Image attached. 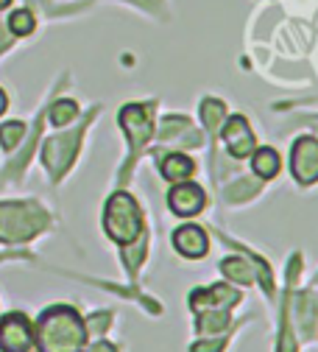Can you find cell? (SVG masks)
I'll list each match as a JSON object with an SVG mask.
<instances>
[{"label": "cell", "instance_id": "cell-22", "mask_svg": "<svg viewBox=\"0 0 318 352\" xmlns=\"http://www.w3.org/2000/svg\"><path fill=\"white\" fill-rule=\"evenodd\" d=\"M9 31H12L14 36H25V34H31V31H34V14H31L28 9L14 12V14L9 17Z\"/></svg>", "mask_w": 318, "mask_h": 352}, {"label": "cell", "instance_id": "cell-28", "mask_svg": "<svg viewBox=\"0 0 318 352\" xmlns=\"http://www.w3.org/2000/svg\"><path fill=\"white\" fill-rule=\"evenodd\" d=\"M6 45H9V36H6V34H3V31H0V51H3V48H6Z\"/></svg>", "mask_w": 318, "mask_h": 352}, {"label": "cell", "instance_id": "cell-29", "mask_svg": "<svg viewBox=\"0 0 318 352\" xmlns=\"http://www.w3.org/2000/svg\"><path fill=\"white\" fill-rule=\"evenodd\" d=\"M3 109H6V93L0 90V115H3Z\"/></svg>", "mask_w": 318, "mask_h": 352}, {"label": "cell", "instance_id": "cell-19", "mask_svg": "<svg viewBox=\"0 0 318 352\" xmlns=\"http://www.w3.org/2000/svg\"><path fill=\"white\" fill-rule=\"evenodd\" d=\"M260 190V182H254V179H238L235 185H229L226 188V201H246V199H251L254 193Z\"/></svg>", "mask_w": 318, "mask_h": 352}, {"label": "cell", "instance_id": "cell-25", "mask_svg": "<svg viewBox=\"0 0 318 352\" xmlns=\"http://www.w3.org/2000/svg\"><path fill=\"white\" fill-rule=\"evenodd\" d=\"M223 344H226V338H218L215 344H212V341H207V344L201 341V344H193V346H190V352H220V349H223Z\"/></svg>", "mask_w": 318, "mask_h": 352}, {"label": "cell", "instance_id": "cell-24", "mask_svg": "<svg viewBox=\"0 0 318 352\" xmlns=\"http://www.w3.org/2000/svg\"><path fill=\"white\" fill-rule=\"evenodd\" d=\"M109 322H112V314H95L89 322H84V327H87V336L93 333V336H101L106 327H109Z\"/></svg>", "mask_w": 318, "mask_h": 352}, {"label": "cell", "instance_id": "cell-2", "mask_svg": "<svg viewBox=\"0 0 318 352\" xmlns=\"http://www.w3.org/2000/svg\"><path fill=\"white\" fill-rule=\"evenodd\" d=\"M104 230L120 246L134 243L143 235V210H140V204L134 201L128 193H115L106 201V210H104Z\"/></svg>", "mask_w": 318, "mask_h": 352}, {"label": "cell", "instance_id": "cell-30", "mask_svg": "<svg viewBox=\"0 0 318 352\" xmlns=\"http://www.w3.org/2000/svg\"><path fill=\"white\" fill-rule=\"evenodd\" d=\"M9 3H12V0H0V9H6Z\"/></svg>", "mask_w": 318, "mask_h": 352}, {"label": "cell", "instance_id": "cell-23", "mask_svg": "<svg viewBox=\"0 0 318 352\" xmlns=\"http://www.w3.org/2000/svg\"><path fill=\"white\" fill-rule=\"evenodd\" d=\"M288 302H291V296L285 299V316H282V338H280V352H296V341H293V333H291V319H288Z\"/></svg>", "mask_w": 318, "mask_h": 352}, {"label": "cell", "instance_id": "cell-10", "mask_svg": "<svg viewBox=\"0 0 318 352\" xmlns=\"http://www.w3.org/2000/svg\"><path fill=\"white\" fill-rule=\"evenodd\" d=\"M223 140H226V146H229L232 157H238V160L254 154V138H251V129H249L243 115H232L229 120H226Z\"/></svg>", "mask_w": 318, "mask_h": 352}, {"label": "cell", "instance_id": "cell-27", "mask_svg": "<svg viewBox=\"0 0 318 352\" xmlns=\"http://www.w3.org/2000/svg\"><path fill=\"white\" fill-rule=\"evenodd\" d=\"M134 3H140V6H159V0H134Z\"/></svg>", "mask_w": 318, "mask_h": 352}, {"label": "cell", "instance_id": "cell-14", "mask_svg": "<svg viewBox=\"0 0 318 352\" xmlns=\"http://www.w3.org/2000/svg\"><path fill=\"white\" fill-rule=\"evenodd\" d=\"M299 324H302V336L313 338L315 327H318V294L307 291L299 296Z\"/></svg>", "mask_w": 318, "mask_h": 352}, {"label": "cell", "instance_id": "cell-9", "mask_svg": "<svg viewBox=\"0 0 318 352\" xmlns=\"http://www.w3.org/2000/svg\"><path fill=\"white\" fill-rule=\"evenodd\" d=\"M204 190L196 182H176V188L168 193V204L176 215H196L204 210Z\"/></svg>", "mask_w": 318, "mask_h": 352}, {"label": "cell", "instance_id": "cell-11", "mask_svg": "<svg viewBox=\"0 0 318 352\" xmlns=\"http://www.w3.org/2000/svg\"><path fill=\"white\" fill-rule=\"evenodd\" d=\"M173 249L181 254V257H190V260H198L207 254L209 243H207V232L196 224H188V227H179L173 232Z\"/></svg>", "mask_w": 318, "mask_h": 352}, {"label": "cell", "instance_id": "cell-16", "mask_svg": "<svg viewBox=\"0 0 318 352\" xmlns=\"http://www.w3.org/2000/svg\"><path fill=\"white\" fill-rule=\"evenodd\" d=\"M223 327H229V307L198 314V336H212V333H220Z\"/></svg>", "mask_w": 318, "mask_h": 352}, {"label": "cell", "instance_id": "cell-8", "mask_svg": "<svg viewBox=\"0 0 318 352\" xmlns=\"http://www.w3.org/2000/svg\"><path fill=\"white\" fill-rule=\"evenodd\" d=\"M238 291L229 288V285H212V288H198L190 294V307L196 314H204V311H223V307H232L238 302Z\"/></svg>", "mask_w": 318, "mask_h": 352}, {"label": "cell", "instance_id": "cell-13", "mask_svg": "<svg viewBox=\"0 0 318 352\" xmlns=\"http://www.w3.org/2000/svg\"><path fill=\"white\" fill-rule=\"evenodd\" d=\"M159 157V170L170 182H185L188 176L196 170V162L185 154H157Z\"/></svg>", "mask_w": 318, "mask_h": 352}, {"label": "cell", "instance_id": "cell-17", "mask_svg": "<svg viewBox=\"0 0 318 352\" xmlns=\"http://www.w3.org/2000/svg\"><path fill=\"white\" fill-rule=\"evenodd\" d=\"M143 260H146V238L140 235L137 241H134V246L128 243V246L123 249V263H126V269H128L131 277H137V269H140Z\"/></svg>", "mask_w": 318, "mask_h": 352}, {"label": "cell", "instance_id": "cell-6", "mask_svg": "<svg viewBox=\"0 0 318 352\" xmlns=\"http://www.w3.org/2000/svg\"><path fill=\"white\" fill-rule=\"evenodd\" d=\"M34 344V327L23 314H9L0 322V349L3 352H28Z\"/></svg>", "mask_w": 318, "mask_h": 352}, {"label": "cell", "instance_id": "cell-7", "mask_svg": "<svg viewBox=\"0 0 318 352\" xmlns=\"http://www.w3.org/2000/svg\"><path fill=\"white\" fill-rule=\"evenodd\" d=\"M293 176L302 185L318 182V140L299 138L293 143Z\"/></svg>", "mask_w": 318, "mask_h": 352}, {"label": "cell", "instance_id": "cell-1", "mask_svg": "<svg viewBox=\"0 0 318 352\" xmlns=\"http://www.w3.org/2000/svg\"><path fill=\"white\" fill-rule=\"evenodd\" d=\"M34 338L39 352H81L89 336L78 311L67 305H54L39 316Z\"/></svg>", "mask_w": 318, "mask_h": 352}, {"label": "cell", "instance_id": "cell-20", "mask_svg": "<svg viewBox=\"0 0 318 352\" xmlns=\"http://www.w3.org/2000/svg\"><path fill=\"white\" fill-rule=\"evenodd\" d=\"M23 138H25V126L20 120H12V123L0 126V146H3L6 151H12Z\"/></svg>", "mask_w": 318, "mask_h": 352}, {"label": "cell", "instance_id": "cell-5", "mask_svg": "<svg viewBox=\"0 0 318 352\" xmlns=\"http://www.w3.org/2000/svg\"><path fill=\"white\" fill-rule=\"evenodd\" d=\"M84 129H87V123L78 126L76 131H70V135H59V138H51L48 143H45L42 160H45V165H48V170H51L54 179H62L65 170L70 168V162H73V157H76V151H78V146H81Z\"/></svg>", "mask_w": 318, "mask_h": 352}, {"label": "cell", "instance_id": "cell-4", "mask_svg": "<svg viewBox=\"0 0 318 352\" xmlns=\"http://www.w3.org/2000/svg\"><path fill=\"white\" fill-rule=\"evenodd\" d=\"M120 126L128 135V143H131V160L123 170V176H128L131 165L137 162L140 151L146 148L148 138H151V129H154V120H151V107H143V104H128L120 109Z\"/></svg>", "mask_w": 318, "mask_h": 352}, {"label": "cell", "instance_id": "cell-26", "mask_svg": "<svg viewBox=\"0 0 318 352\" xmlns=\"http://www.w3.org/2000/svg\"><path fill=\"white\" fill-rule=\"evenodd\" d=\"M89 352H117V349H115V344H109V341H95L93 346H89Z\"/></svg>", "mask_w": 318, "mask_h": 352}, {"label": "cell", "instance_id": "cell-31", "mask_svg": "<svg viewBox=\"0 0 318 352\" xmlns=\"http://www.w3.org/2000/svg\"><path fill=\"white\" fill-rule=\"evenodd\" d=\"M315 285H318V277H315Z\"/></svg>", "mask_w": 318, "mask_h": 352}, {"label": "cell", "instance_id": "cell-12", "mask_svg": "<svg viewBox=\"0 0 318 352\" xmlns=\"http://www.w3.org/2000/svg\"><path fill=\"white\" fill-rule=\"evenodd\" d=\"M159 138L165 143H185V146H201V135L190 126L188 118H165L162 120V131H159Z\"/></svg>", "mask_w": 318, "mask_h": 352}, {"label": "cell", "instance_id": "cell-18", "mask_svg": "<svg viewBox=\"0 0 318 352\" xmlns=\"http://www.w3.org/2000/svg\"><path fill=\"white\" fill-rule=\"evenodd\" d=\"M223 115H226V109H223V104L218 101V98H207L204 104H201V118H204V126L212 131L220 129V123H223Z\"/></svg>", "mask_w": 318, "mask_h": 352}, {"label": "cell", "instance_id": "cell-21", "mask_svg": "<svg viewBox=\"0 0 318 352\" xmlns=\"http://www.w3.org/2000/svg\"><path fill=\"white\" fill-rule=\"evenodd\" d=\"M78 115V107H76V101H56L54 107H51V123L54 126H65V123H70L73 118Z\"/></svg>", "mask_w": 318, "mask_h": 352}, {"label": "cell", "instance_id": "cell-3", "mask_svg": "<svg viewBox=\"0 0 318 352\" xmlns=\"http://www.w3.org/2000/svg\"><path fill=\"white\" fill-rule=\"evenodd\" d=\"M48 224H51L48 212H45L39 204H34V201L0 204V241H6V243L28 241Z\"/></svg>", "mask_w": 318, "mask_h": 352}, {"label": "cell", "instance_id": "cell-15", "mask_svg": "<svg viewBox=\"0 0 318 352\" xmlns=\"http://www.w3.org/2000/svg\"><path fill=\"white\" fill-rule=\"evenodd\" d=\"M254 173L260 176V179H274V176L280 173V154L274 148H257Z\"/></svg>", "mask_w": 318, "mask_h": 352}]
</instances>
